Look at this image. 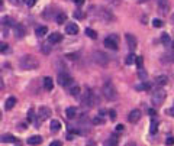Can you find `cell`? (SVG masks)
<instances>
[{"label": "cell", "mask_w": 174, "mask_h": 146, "mask_svg": "<svg viewBox=\"0 0 174 146\" xmlns=\"http://www.w3.org/2000/svg\"><path fill=\"white\" fill-rule=\"evenodd\" d=\"M19 67L25 71H32V70H36L39 67V61L33 55H23L19 59Z\"/></svg>", "instance_id": "6da1fadb"}, {"label": "cell", "mask_w": 174, "mask_h": 146, "mask_svg": "<svg viewBox=\"0 0 174 146\" xmlns=\"http://www.w3.org/2000/svg\"><path fill=\"white\" fill-rule=\"evenodd\" d=\"M102 93H103L105 98L109 100V101H115L116 98H118V91H116L115 85H113V82L112 81H106L105 84H103Z\"/></svg>", "instance_id": "7a4b0ae2"}, {"label": "cell", "mask_w": 174, "mask_h": 146, "mask_svg": "<svg viewBox=\"0 0 174 146\" xmlns=\"http://www.w3.org/2000/svg\"><path fill=\"white\" fill-rule=\"evenodd\" d=\"M166 97H167L166 91L163 88H157L154 93H152V96H151V103L155 106V107H158V106H161L164 103Z\"/></svg>", "instance_id": "3957f363"}, {"label": "cell", "mask_w": 174, "mask_h": 146, "mask_svg": "<svg viewBox=\"0 0 174 146\" xmlns=\"http://www.w3.org/2000/svg\"><path fill=\"white\" fill-rule=\"evenodd\" d=\"M93 61L97 65H100V67H106L109 64L108 55L105 52H102V51H94L93 52Z\"/></svg>", "instance_id": "277c9868"}, {"label": "cell", "mask_w": 174, "mask_h": 146, "mask_svg": "<svg viewBox=\"0 0 174 146\" xmlns=\"http://www.w3.org/2000/svg\"><path fill=\"white\" fill-rule=\"evenodd\" d=\"M58 84L61 85V87H68V85H71L73 84V77L71 75H68L67 73H60L58 74Z\"/></svg>", "instance_id": "5b68a950"}, {"label": "cell", "mask_w": 174, "mask_h": 146, "mask_svg": "<svg viewBox=\"0 0 174 146\" xmlns=\"http://www.w3.org/2000/svg\"><path fill=\"white\" fill-rule=\"evenodd\" d=\"M93 103H94L93 93H91L90 88H86V91H84V94H83V97H81V104H83L84 107H91V106H93Z\"/></svg>", "instance_id": "8992f818"}, {"label": "cell", "mask_w": 174, "mask_h": 146, "mask_svg": "<svg viewBox=\"0 0 174 146\" xmlns=\"http://www.w3.org/2000/svg\"><path fill=\"white\" fill-rule=\"evenodd\" d=\"M51 116H52V112H51L50 107H45V106L39 107V110H38V119H39L41 122L47 120V119H50Z\"/></svg>", "instance_id": "52a82bcc"}, {"label": "cell", "mask_w": 174, "mask_h": 146, "mask_svg": "<svg viewBox=\"0 0 174 146\" xmlns=\"http://www.w3.org/2000/svg\"><path fill=\"white\" fill-rule=\"evenodd\" d=\"M155 3H157L158 10H160V13L163 16H166L167 13L170 12V3H168V0H155Z\"/></svg>", "instance_id": "ba28073f"}, {"label": "cell", "mask_w": 174, "mask_h": 146, "mask_svg": "<svg viewBox=\"0 0 174 146\" xmlns=\"http://www.w3.org/2000/svg\"><path fill=\"white\" fill-rule=\"evenodd\" d=\"M141 110H138V109H133V110H131L129 112V114H128V122L129 123H136L139 119H141Z\"/></svg>", "instance_id": "9c48e42d"}, {"label": "cell", "mask_w": 174, "mask_h": 146, "mask_svg": "<svg viewBox=\"0 0 174 146\" xmlns=\"http://www.w3.org/2000/svg\"><path fill=\"white\" fill-rule=\"evenodd\" d=\"M125 39H126V43H128V48L131 49V51H135L136 45H138L136 38L133 36L132 33H126V35H125Z\"/></svg>", "instance_id": "30bf717a"}, {"label": "cell", "mask_w": 174, "mask_h": 146, "mask_svg": "<svg viewBox=\"0 0 174 146\" xmlns=\"http://www.w3.org/2000/svg\"><path fill=\"white\" fill-rule=\"evenodd\" d=\"M103 43H105V46H106V48L112 49V51H118V39L113 38L112 35H110L109 38H106Z\"/></svg>", "instance_id": "8fae6325"}, {"label": "cell", "mask_w": 174, "mask_h": 146, "mask_svg": "<svg viewBox=\"0 0 174 146\" xmlns=\"http://www.w3.org/2000/svg\"><path fill=\"white\" fill-rule=\"evenodd\" d=\"M26 35V28L23 25L17 23L15 25V36H16V39H22V38H25Z\"/></svg>", "instance_id": "7c38bea8"}, {"label": "cell", "mask_w": 174, "mask_h": 146, "mask_svg": "<svg viewBox=\"0 0 174 146\" xmlns=\"http://www.w3.org/2000/svg\"><path fill=\"white\" fill-rule=\"evenodd\" d=\"M78 26H77V23H67L66 25V32H67V35H77L78 33Z\"/></svg>", "instance_id": "4fadbf2b"}, {"label": "cell", "mask_w": 174, "mask_h": 146, "mask_svg": "<svg viewBox=\"0 0 174 146\" xmlns=\"http://www.w3.org/2000/svg\"><path fill=\"white\" fill-rule=\"evenodd\" d=\"M61 39H63V35L61 33H58V32H54V33H51L50 36H48V42L50 43H58V42H61Z\"/></svg>", "instance_id": "5bb4252c"}, {"label": "cell", "mask_w": 174, "mask_h": 146, "mask_svg": "<svg viewBox=\"0 0 174 146\" xmlns=\"http://www.w3.org/2000/svg\"><path fill=\"white\" fill-rule=\"evenodd\" d=\"M99 10H100L99 15H100V17H102L103 20L109 22V20H112V19H113V15H112V13H110L109 10H106V9H102V7H100Z\"/></svg>", "instance_id": "9a60e30c"}, {"label": "cell", "mask_w": 174, "mask_h": 146, "mask_svg": "<svg viewBox=\"0 0 174 146\" xmlns=\"http://www.w3.org/2000/svg\"><path fill=\"white\" fill-rule=\"evenodd\" d=\"M41 143H42V138L39 135H33V136H31L28 139V145L31 146H36V145H41Z\"/></svg>", "instance_id": "2e32d148"}, {"label": "cell", "mask_w": 174, "mask_h": 146, "mask_svg": "<svg viewBox=\"0 0 174 146\" xmlns=\"http://www.w3.org/2000/svg\"><path fill=\"white\" fill-rule=\"evenodd\" d=\"M167 84H168V77L167 75H158L155 78V85H158V87H164Z\"/></svg>", "instance_id": "e0dca14e"}, {"label": "cell", "mask_w": 174, "mask_h": 146, "mask_svg": "<svg viewBox=\"0 0 174 146\" xmlns=\"http://www.w3.org/2000/svg\"><path fill=\"white\" fill-rule=\"evenodd\" d=\"M16 103H17L16 97H13V96H12V97H9L8 100L5 101V109H6V110H12V109L15 107V104H16Z\"/></svg>", "instance_id": "ac0fdd59"}, {"label": "cell", "mask_w": 174, "mask_h": 146, "mask_svg": "<svg viewBox=\"0 0 174 146\" xmlns=\"http://www.w3.org/2000/svg\"><path fill=\"white\" fill-rule=\"evenodd\" d=\"M42 82H44V88L47 90V91H52V88H54V81H52L51 77H45Z\"/></svg>", "instance_id": "d6986e66"}, {"label": "cell", "mask_w": 174, "mask_h": 146, "mask_svg": "<svg viewBox=\"0 0 174 146\" xmlns=\"http://www.w3.org/2000/svg\"><path fill=\"white\" fill-rule=\"evenodd\" d=\"M66 116H67V119H70V120L75 119V116H77V109H75V107H67Z\"/></svg>", "instance_id": "ffe728a7"}, {"label": "cell", "mask_w": 174, "mask_h": 146, "mask_svg": "<svg viewBox=\"0 0 174 146\" xmlns=\"http://www.w3.org/2000/svg\"><path fill=\"white\" fill-rule=\"evenodd\" d=\"M47 33H48V28H47V26H38V28L35 29V35H36L38 38L45 36Z\"/></svg>", "instance_id": "44dd1931"}, {"label": "cell", "mask_w": 174, "mask_h": 146, "mask_svg": "<svg viewBox=\"0 0 174 146\" xmlns=\"http://www.w3.org/2000/svg\"><path fill=\"white\" fill-rule=\"evenodd\" d=\"M2 142H3V143H16L17 142V139L15 138V136H13V135H3V136H2Z\"/></svg>", "instance_id": "7402d4cb"}, {"label": "cell", "mask_w": 174, "mask_h": 146, "mask_svg": "<svg viewBox=\"0 0 174 146\" xmlns=\"http://www.w3.org/2000/svg\"><path fill=\"white\" fill-rule=\"evenodd\" d=\"M103 146H118V139H116V135H112L109 139L105 140Z\"/></svg>", "instance_id": "603a6c76"}, {"label": "cell", "mask_w": 174, "mask_h": 146, "mask_svg": "<svg viewBox=\"0 0 174 146\" xmlns=\"http://www.w3.org/2000/svg\"><path fill=\"white\" fill-rule=\"evenodd\" d=\"M61 129V123L58 122V120H52L50 124V130L52 132V133H57L58 130Z\"/></svg>", "instance_id": "cb8c5ba5"}, {"label": "cell", "mask_w": 174, "mask_h": 146, "mask_svg": "<svg viewBox=\"0 0 174 146\" xmlns=\"http://www.w3.org/2000/svg\"><path fill=\"white\" fill-rule=\"evenodd\" d=\"M161 42H163L166 46H170V42H171L170 35H168V33H163V35H161Z\"/></svg>", "instance_id": "d4e9b609"}, {"label": "cell", "mask_w": 174, "mask_h": 146, "mask_svg": "<svg viewBox=\"0 0 174 146\" xmlns=\"http://www.w3.org/2000/svg\"><path fill=\"white\" fill-rule=\"evenodd\" d=\"M86 35H87L89 38H91V39H96V38H97L96 31H94V29H91V28H86Z\"/></svg>", "instance_id": "484cf974"}, {"label": "cell", "mask_w": 174, "mask_h": 146, "mask_svg": "<svg viewBox=\"0 0 174 146\" xmlns=\"http://www.w3.org/2000/svg\"><path fill=\"white\" fill-rule=\"evenodd\" d=\"M55 20H57L58 25H63L67 20V15H66V13H58L57 17H55Z\"/></svg>", "instance_id": "4316f807"}, {"label": "cell", "mask_w": 174, "mask_h": 146, "mask_svg": "<svg viewBox=\"0 0 174 146\" xmlns=\"http://www.w3.org/2000/svg\"><path fill=\"white\" fill-rule=\"evenodd\" d=\"M125 62H126L128 65H132L133 62H136V57H135V54H132V52H131V54H129V55L126 57Z\"/></svg>", "instance_id": "83f0119b"}, {"label": "cell", "mask_w": 174, "mask_h": 146, "mask_svg": "<svg viewBox=\"0 0 174 146\" xmlns=\"http://www.w3.org/2000/svg\"><path fill=\"white\" fill-rule=\"evenodd\" d=\"M70 94H71L73 97H78V96H80V87H78V85L71 87V88H70Z\"/></svg>", "instance_id": "f1b7e54d"}, {"label": "cell", "mask_w": 174, "mask_h": 146, "mask_svg": "<svg viewBox=\"0 0 174 146\" xmlns=\"http://www.w3.org/2000/svg\"><path fill=\"white\" fill-rule=\"evenodd\" d=\"M138 77L145 81V78H147V71H145L144 68H138Z\"/></svg>", "instance_id": "f546056e"}, {"label": "cell", "mask_w": 174, "mask_h": 146, "mask_svg": "<svg viewBox=\"0 0 174 146\" xmlns=\"http://www.w3.org/2000/svg\"><path fill=\"white\" fill-rule=\"evenodd\" d=\"M158 126V123L155 122V120H152V122H151V129H149V132H151V135H154V133H155V132H157V127Z\"/></svg>", "instance_id": "4dcf8cb0"}, {"label": "cell", "mask_w": 174, "mask_h": 146, "mask_svg": "<svg viewBox=\"0 0 174 146\" xmlns=\"http://www.w3.org/2000/svg\"><path fill=\"white\" fill-rule=\"evenodd\" d=\"M2 22H3V25H8V26H12V25H13V20H12L10 17H3Z\"/></svg>", "instance_id": "1f68e13d"}, {"label": "cell", "mask_w": 174, "mask_h": 146, "mask_svg": "<svg viewBox=\"0 0 174 146\" xmlns=\"http://www.w3.org/2000/svg\"><path fill=\"white\" fill-rule=\"evenodd\" d=\"M152 26H154V28H161V26H163V20L154 19V20H152Z\"/></svg>", "instance_id": "d6a6232c"}, {"label": "cell", "mask_w": 174, "mask_h": 146, "mask_svg": "<svg viewBox=\"0 0 174 146\" xmlns=\"http://www.w3.org/2000/svg\"><path fill=\"white\" fill-rule=\"evenodd\" d=\"M48 43H50V42H48ZM48 43H44V45L41 46V49H42V52H44V54H50L51 48L48 46Z\"/></svg>", "instance_id": "836d02e7"}, {"label": "cell", "mask_w": 174, "mask_h": 146, "mask_svg": "<svg viewBox=\"0 0 174 146\" xmlns=\"http://www.w3.org/2000/svg\"><path fill=\"white\" fill-rule=\"evenodd\" d=\"M0 46H2V54H6V52H9V45L8 43H5V42H2V45H0Z\"/></svg>", "instance_id": "e575fe53"}, {"label": "cell", "mask_w": 174, "mask_h": 146, "mask_svg": "<svg viewBox=\"0 0 174 146\" xmlns=\"http://www.w3.org/2000/svg\"><path fill=\"white\" fill-rule=\"evenodd\" d=\"M108 113H109V117H110V120H116V117H118V116H116V112H115V110H109Z\"/></svg>", "instance_id": "d590c367"}, {"label": "cell", "mask_w": 174, "mask_h": 146, "mask_svg": "<svg viewBox=\"0 0 174 146\" xmlns=\"http://www.w3.org/2000/svg\"><path fill=\"white\" fill-rule=\"evenodd\" d=\"M166 145L167 146H173L174 145V138H173V136H168V138H167Z\"/></svg>", "instance_id": "8d00e7d4"}, {"label": "cell", "mask_w": 174, "mask_h": 146, "mask_svg": "<svg viewBox=\"0 0 174 146\" xmlns=\"http://www.w3.org/2000/svg\"><path fill=\"white\" fill-rule=\"evenodd\" d=\"M74 17H77V19H83V17H84L83 12H81V10H75V12H74Z\"/></svg>", "instance_id": "74e56055"}, {"label": "cell", "mask_w": 174, "mask_h": 146, "mask_svg": "<svg viewBox=\"0 0 174 146\" xmlns=\"http://www.w3.org/2000/svg\"><path fill=\"white\" fill-rule=\"evenodd\" d=\"M93 123H94V124H103L105 120H103L102 117H94V119H93Z\"/></svg>", "instance_id": "f35d334b"}, {"label": "cell", "mask_w": 174, "mask_h": 146, "mask_svg": "<svg viewBox=\"0 0 174 146\" xmlns=\"http://www.w3.org/2000/svg\"><path fill=\"white\" fill-rule=\"evenodd\" d=\"M33 120V110L32 109H31V110H29V112H28V122L31 123Z\"/></svg>", "instance_id": "ab89813d"}, {"label": "cell", "mask_w": 174, "mask_h": 146, "mask_svg": "<svg viewBox=\"0 0 174 146\" xmlns=\"http://www.w3.org/2000/svg\"><path fill=\"white\" fill-rule=\"evenodd\" d=\"M35 3H36V0H25V4L28 6V7H32Z\"/></svg>", "instance_id": "60d3db41"}, {"label": "cell", "mask_w": 174, "mask_h": 146, "mask_svg": "<svg viewBox=\"0 0 174 146\" xmlns=\"http://www.w3.org/2000/svg\"><path fill=\"white\" fill-rule=\"evenodd\" d=\"M136 65L138 68H142V57H136Z\"/></svg>", "instance_id": "b9f144b4"}, {"label": "cell", "mask_w": 174, "mask_h": 146, "mask_svg": "<svg viewBox=\"0 0 174 146\" xmlns=\"http://www.w3.org/2000/svg\"><path fill=\"white\" fill-rule=\"evenodd\" d=\"M124 129H125L124 124H118L116 126V132H124Z\"/></svg>", "instance_id": "7bdbcfd3"}, {"label": "cell", "mask_w": 174, "mask_h": 146, "mask_svg": "<svg viewBox=\"0 0 174 146\" xmlns=\"http://www.w3.org/2000/svg\"><path fill=\"white\" fill-rule=\"evenodd\" d=\"M20 1H22V0H10V3H12L13 6H19V4H20Z\"/></svg>", "instance_id": "ee69618b"}, {"label": "cell", "mask_w": 174, "mask_h": 146, "mask_svg": "<svg viewBox=\"0 0 174 146\" xmlns=\"http://www.w3.org/2000/svg\"><path fill=\"white\" fill-rule=\"evenodd\" d=\"M50 146H63V145H61V142H58V140H54V142H51Z\"/></svg>", "instance_id": "f6af8a7d"}, {"label": "cell", "mask_w": 174, "mask_h": 146, "mask_svg": "<svg viewBox=\"0 0 174 146\" xmlns=\"http://www.w3.org/2000/svg\"><path fill=\"white\" fill-rule=\"evenodd\" d=\"M73 1H74L75 4H78V6H81V4L84 3V0H73Z\"/></svg>", "instance_id": "bcb514c9"}, {"label": "cell", "mask_w": 174, "mask_h": 146, "mask_svg": "<svg viewBox=\"0 0 174 146\" xmlns=\"http://www.w3.org/2000/svg\"><path fill=\"white\" fill-rule=\"evenodd\" d=\"M86 146H96V143H94L93 140H89V142H87V145H86Z\"/></svg>", "instance_id": "7dc6e473"}, {"label": "cell", "mask_w": 174, "mask_h": 146, "mask_svg": "<svg viewBox=\"0 0 174 146\" xmlns=\"http://www.w3.org/2000/svg\"><path fill=\"white\" fill-rule=\"evenodd\" d=\"M125 146H136V143H135V142H128Z\"/></svg>", "instance_id": "c3c4849f"}, {"label": "cell", "mask_w": 174, "mask_h": 146, "mask_svg": "<svg viewBox=\"0 0 174 146\" xmlns=\"http://www.w3.org/2000/svg\"><path fill=\"white\" fill-rule=\"evenodd\" d=\"M171 23H174V13L171 15Z\"/></svg>", "instance_id": "681fc988"}, {"label": "cell", "mask_w": 174, "mask_h": 146, "mask_svg": "<svg viewBox=\"0 0 174 146\" xmlns=\"http://www.w3.org/2000/svg\"><path fill=\"white\" fill-rule=\"evenodd\" d=\"M138 1H139V3H144V1H145V0H138Z\"/></svg>", "instance_id": "f907efd6"}, {"label": "cell", "mask_w": 174, "mask_h": 146, "mask_svg": "<svg viewBox=\"0 0 174 146\" xmlns=\"http://www.w3.org/2000/svg\"><path fill=\"white\" fill-rule=\"evenodd\" d=\"M173 51H174V41H173Z\"/></svg>", "instance_id": "816d5d0a"}]
</instances>
